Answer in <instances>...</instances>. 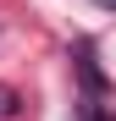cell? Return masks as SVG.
Listing matches in <instances>:
<instances>
[{
    "instance_id": "6da1fadb",
    "label": "cell",
    "mask_w": 116,
    "mask_h": 121,
    "mask_svg": "<svg viewBox=\"0 0 116 121\" xmlns=\"http://www.w3.org/2000/svg\"><path fill=\"white\" fill-rule=\"evenodd\" d=\"M0 116H17V94L11 88H0Z\"/></svg>"
},
{
    "instance_id": "7a4b0ae2",
    "label": "cell",
    "mask_w": 116,
    "mask_h": 121,
    "mask_svg": "<svg viewBox=\"0 0 116 121\" xmlns=\"http://www.w3.org/2000/svg\"><path fill=\"white\" fill-rule=\"evenodd\" d=\"M94 6H105V11H116V0H94Z\"/></svg>"
}]
</instances>
